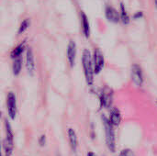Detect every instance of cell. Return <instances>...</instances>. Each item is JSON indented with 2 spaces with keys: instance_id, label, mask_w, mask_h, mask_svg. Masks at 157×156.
Returning a JSON list of instances; mask_svg holds the SVG:
<instances>
[{
  "instance_id": "6da1fadb",
  "label": "cell",
  "mask_w": 157,
  "mask_h": 156,
  "mask_svg": "<svg viewBox=\"0 0 157 156\" xmlns=\"http://www.w3.org/2000/svg\"><path fill=\"white\" fill-rule=\"evenodd\" d=\"M82 66L85 74L86 81L88 86H92L94 84V66H93V59L89 50L85 49L82 53Z\"/></svg>"
},
{
  "instance_id": "7a4b0ae2",
  "label": "cell",
  "mask_w": 157,
  "mask_h": 156,
  "mask_svg": "<svg viewBox=\"0 0 157 156\" xmlns=\"http://www.w3.org/2000/svg\"><path fill=\"white\" fill-rule=\"evenodd\" d=\"M102 122H103V126L105 130L107 147L111 153H115L116 152V135H115L114 126L110 123V121L105 115H102Z\"/></svg>"
},
{
  "instance_id": "3957f363",
  "label": "cell",
  "mask_w": 157,
  "mask_h": 156,
  "mask_svg": "<svg viewBox=\"0 0 157 156\" xmlns=\"http://www.w3.org/2000/svg\"><path fill=\"white\" fill-rule=\"evenodd\" d=\"M5 128H6V140H5V154L6 156H11L14 147V134L11 128V125L7 119L5 120Z\"/></svg>"
},
{
  "instance_id": "277c9868",
  "label": "cell",
  "mask_w": 157,
  "mask_h": 156,
  "mask_svg": "<svg viewBox=\"0 0 157 156\" xmlns=\"http://www.w3.org/2000/svg\"><path fill=\"white\" fill-rule=\"evenodd\" d=\"M113 90L109 86H104L99 93V104L100 108H109L113 102Z\"/></svg>"
},
{
  "instance_id": "5b68a950",
  "label": "cell",
  "mask_w": 157,
  "mask_h": 156,
  "mask_svg": "<svg viewBox=\"0 0 157 156\" xmlns=\"http://www.w3.org/2000/svg\"><path fill=\"white\" fill-rule=\"evenodd\" d=\"M93 66L95 74H98L104 68L105 65V58L99 48H95L93 53Z\"/></svg>"
},
{
  "instance_id": "8992f818",
  "label": "cell",
  "mask_w": 157,
  "mask_h": 156,
  "mask_svg": "<svg viewBox=\"0 0 157 156\" xmlns=\"http://www.w3.org/2000/svg\"><path fill=\"white\" fill-rule=\"evenodd\" d=\"M6 109L8 117L11 120H15L17 116V98L16 95L13 92H8L6 95Z\"/></svg>"
},
{
  "instance_id": "52a82bcc",
  "label": "cell",
  "mask_w": 157,
  "mask_h": 156,
  "mask_svg": "<svg viewBox=\"0 0 157 156\" xmlns=\"http://www.w3.org/2000/svg\"><path fill=\"white\" fill-rule=\"evenodd\" d=\"M26 69L29 75H34L36 72V62L34 52L31 48H28L26 51Z\"/></svg>"
},
{
  "instance_id": "ba28073f",
  "label": "cell",
  "mask_w": 157,
  "mask_h": 156,
  "mask_svg": "<svg viewBox=\"0 0 157 156\" xmlns=\"http://www.w3.org/2000/svg\"><path fill=\"white\" fill-rule=\"evenodd\" d=\"M132 80L137 86H142L144 84V74L139 64H133L132 67Z\"/></svg>"
},
{
  "instance_id": "9c48e42d",
  "label": "cell",
  "mask_w": 157,
  "mask_h": 156,
  "mask_svg": "<svg viewBox=\"0 0 157 156\" xmlns=\"http://www.w3.org/2000/svg\"><path fill=\"white\" fill-rule=\"evenodd\" d=\"M76 44L74 40H70L68 45H67V50H66V57H67V62L70 65V67H74L75 63V59H76Z\"/></svg>"
},
{
  "instance_id": "30bf717a",
  "label": "cell",
  "mask_w": 157,
  "mask_h": 156,
  "mask_svg": "<svg viewBox=\"0 0 157 156\" xmlns=\"http://www.w3.org/2000/svg\"><path fill=\"white\" fill-rule=\"evenodd\" d=\"M105 17L109 22L115 23V24L119 23L120 20H121L120 13L118 12L117 9H115L111 6H106V8H105Z\"/></svg>"
},
{
  "instance_id": "8fae6325",
  "label": "cell",
  "mask_w": 157,
  "mask_h": 156,
  "mask_svg": "<svg viewBox=\"0 0 157 156\" xmlns=\"http://www.w3.org/2000/svg\"><path fill=\"white\" fill-rule=\"evenodd\" d=\"M80 19H81V27H82V31L84 36L88 39L90 37V24H89V20L87 16L86 15L85 12H81L80 13Z\"/></svg>"
},
{
  "instance_id": "7c38bea8",
  "label": "cell",
  "mask_w": 157,
  "mask_h": 156,
  "mask_svg": "<svg viewBox=\"0 0 157 156\" xmlns=\"http://www.w3.org/2000/svg\"><path fill=\"white\" fill-rule=\"evenodd\" d=\"M109 120L110 121V123L113 126H119L121 124V114L120 110L117 108H114L111 109Z\"/></svg>"
},
{
  "instance_id": "4fadbf2b",
  "label": "cell",
  "mask_w": 157,
  "mask_h": 156,
  "mask_svg": "<svg viewBox=\"0 0 157 156\" xmlns=\"http://www.w3.org/2000/svg\"><path fill=\"white\" fill-rule=\"evenodd\" d=\"M68 137H69L70 146H71L73 152L76 153V150L78 147V138H77V135L74 129H72V128L68 129Z\"/></svg>"
},
{
  "instance_id": "5bb4252c",
  "label": "cell",
  "mask_w": 157,
  "mask_h": 156,
  "mask_svg": "<svg viewBox=\"0 0 157 156\" xmlns=\"http://www.w3.org/2000/svg\"><path fill=\"white\" fill-rule=\"evenodd\" d=\"M25 50H26V41L23 40L21 43H19L18 45H17V46L13 49V51H12L11 53H10V57H11L12 59H15V58H17V57L22 56V53L25 51Z\"/></svg>"
},
{
  "instance_id": "9a60e30c",
  "label": "cell",
  "mask_w": 157,
  "mask_h": 156,
  "mask_svg": "<svg viewBox=\"0 0 157 156\" xmlns=\"http://www.w3.org/2000/svg\"><path fill=\"white\" fill-rule=\"evenodd\" d=\"M22 63H23L22 56H19V57H17V58L13 59L12 72H13V74L15 76H17L20 74V72L22 70Z\"/></svg>"
},
{
  "instance_id": "2e32d148",
  "label": "cell",
  "mask_w": 157,
  "mask_h": 156,
  "mask_svg": "<svg viewBox=\"0 0 157 156\" xmlns=\"http://www.w3.org/2000/svg\"><path fill=\"white\" fill-rule=\"evenodd\" d=\"M120 17H121V22L124 24V25H128L129 23H130V16H129V14H128V12H127V10H126V6H125V5H124V3L123 2H121V4H120Z\"/></svg>"
},
{
  "instance_id": "e0dca14e",
  "label": "cell",
  "mask_w": 157,
  "mask_h": 156,
  "mask_svg": "<svg viewBox=\"0 0 157 156\" xmlns=\"http://www.w3.org/2000/svg\"><path fill=\"white\" fill-rule=\"evenodd\" d=\"M29 25H30V19L25 18L24 20H22V22L20 23L19 28H18L17 34H18V35H21L22 33H24V32L27 30V29L29 27Z\"/></svg>"
},
{
  "instance_id": "ac0fdd59",
  "label": "cell",
  "mask_w": 157,
  "mask_h": 156,
  "mask_svg": "<svg viewBox=\"0 0 157 156\" xmlns=\"http://www.w3.org/2000/svg\"><path fill=\"white\" fill-rule=\"evenodd\" d=\"M119 156H136V155H135V154L133 153V151H132V150H131V149H124V150H122V151L120 153Z\"/></svg>"
},
{
  "instance_id": "d6986e66",
  "label": "cell",
  "mask_w": 157,
  "mask_h": 156,
  "mask_svg": "<svg viewBox=\"0 0 157 156\" xmlns=\"http://www.w3.org/2000/svg\"><path fill=\"white\" fill-rule=\"evenodd\" d=\"M134 19H140V18H143L144 17V12L143 11H141V10H139V11H137L136 13H134L133 14V17H132Z\"/></svg>"
},
{
  "instance_id": "ffe728a7",
  "label": "cell",
  "mask_w": 157,
  "mask_h": 156,
  "mask_svg": "<svg viewBox=\"0 0 157 156\" xmlns=\"http://www.w3.org/2000/svg\"><path fill=\"white\" fill-rule=\"evenodd\" d=\"M45 143H46V138H45V136H44V135L40 136V139H39V143H40L41 146H43V145H45Z\"/></svg>"
},
{
  "instance_id": "44dd1931",
  "label": "cell",
  "mask_w": 157,
  "mask_h": 156,
  "mask_svg": "<svg viewBox=\"0 0 157 156\" xmlns=\"http://www.w3.org/2000/svg\"><path fill=\"white\" fill-rule=\"evenodd\" d=\"M87 156H96V154H95L94 153L90 152V153H88V154H87Z\"/></svg>"
},
{
  "instance_id": "7402d4cb",
  "label": "cell",
  "mask_w": 157,
  "mask_h": 156,
  "mask_svg": "<svg viewBox=\"0 0 157 156\" xmlns=\"http://www.w3.org/2000/svg\"><path fill=\"white\" fill-rule=\"evenodd\" d=\"M0 117H1V112H0ZM0 156H2V152H1V143H0Z\"/></svg>"
},
{
  "instance_id": "603a6c76",
  "label": "cell",
  "mask_w": 157,
  "mask_h": 156,
  "mask_svg": "<svg viewBox=\"0 0 157 156\" xmlns=\"http://www.w3.org/2000/svg\"><path fill=\"white\" fill-rule=\"evenodd\" d=\"M155 6H156L157 8V0H155Z\"/></svg>"
}]
</instances>
